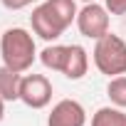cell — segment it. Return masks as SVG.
<instances>
[{
	"label": "cell",
	"mask_w": 126,
	"mask_h": 126,
	"mask_svg": "<svg viewBox=\"0 0 126 126\" xmlns=\"http://www.w3.org/2000/svg\"><path fill=\"white\" fill-rule=\"evenodd\" d=\"M106 96L111 99L114 106L126 109V77H124V74L111 77V82H109V87H106Z\"/></svg>",
	"instance_id": "12"
},
{
	"label": "cell",
	"mask_w": 126,
	"mask_h": 126,
	"mask_svg": "<svg viewBox=\"0 0 126 126\" xmlns=\"http://www.w3.org/2000/svg\"><path fill=\"white\" fill-rule=\"evenodd\" d=\"M45 5L57 15V20L64 27H69L77 20V5H74V0H45Z\"/></svg>",
	"instance_id": "11"
},
{
	"label": "cell",
	"mask_w": 126,
	"mask_h": 126,
	"mask_svg": "<svg viewBox=\"0 0 126 126\" xmlns=\"http://www.w3.org/2000/svg\"><path fill=\"white\" fill-rule=\"evenodd\" d=\"M52 99V84L45 74H27L20 82V101L30 109H45Z\"/></svg>",
	"instance_id": "4"
},
{
	"label": "cell",
	"mask_w": 126,
	"mask_h": 126,
	"mask_svg": "<svg viewBox=\"0 0 126 126\" xmlns=\"http://www.w3.org/2000/svg\"><path fill=\"white\" fill-rule=\"evenodd\" d=\"M30 22H32V32H35L37 37H42L45 42H52V40L62 37V32L67 30L64 25L57 20V15H54L45 3H42V5H37V8L32 10Z\"/></svg>",
	"instance_id": "5"
},
{
	"label": "cell",
	"mask_w": 126,
	"mask_h": 126,
	"mask_svg": "<svg viewBox=\"0 0 126 126\" xmlns=\"http://www.w3.org/2000/svg\"><path fill=\"white\" fill-rule=\"evenodd\" d=\"M84 3H94V0H84Z\"/></svg>",
	"instance_id": "16"
},
{
	"label": "cell",
	"mask_w": 126,
	"mask_h": 126,
	"mask_svg": "<svg viewBox=\"0 0 126 126\" xmlns=\"http://www.w3.org/2000/svg\"><path fill=\"white\" fill-rule=\"evenodd\" d=\"M20 82H22V72H15L5 64L0 67V96L5 101L20 99Z\"/></svg>",
	"instance_id": "8"
},
{
	"label": "cell",
	"mask_w": 126,
	"mask_h": 126,
	"mask_svg": "<svg viewBox=\"0 0 126 126\" xmlns=\"http://www.w3.org/2000/svg\"><path fill=\"white\" fill-rule=\"evenodd\" d=\"M94 64L106 77L126 74V42L114 32L99 37L94 45Z\"/></svg>",
	"instance_id": "2"
},
{
	"label": "cell",
	"mask_w": 126,
	"mask_h": 126,
	"mask_svg": "<svg viewBox=\"0 0 126 126\" xmlns=\"http://www.w3.org/2000/svg\"><path fill=\"white\" fill-rule=\"evenodd\" d=\"M67 52H69L67 45H47V47L42 49L40 59H42V64H45L47 69L62 72V69H64V62H67Z\"/></svg>",
	"instance_id": "9"
},
{
	"label": "cell",
	"mask_w": 126,
	"mask_h": 126,
	"mask_svg": "<svg viewBox=\"0 0 126 126\" xmlns=\"http://www.w3.org/2000/svg\"><path fill=\"white\" fill-rule=\"evenodd\" d=\"M92 126H126V111L119 106H101L92 116Z\"/></svg>",
	"instance_id": "10"
},
{
	"label": "cell",
	"mask_w": 126,
	"mask_h": 126,
	"mask_svg": "<svg viewBox=\"0 0 126 126\" xmlns=\"http://www.w3.org/2000/svg\"><path fill=\"white\" fill-rule=\"evenodd\" d=\"M0 3H3L8 10H22V8H27L32 0H0Z\"/></svg>",
	"instance_id": "14"
},
{
	"label": "cell",
	"mask_w": 126,
	"mask_h": 126,
	"mask_svg": "<svg viewBox=\"0 0 126 126\" xmlns=\"http://www.w3.org/2000/svg\"><path fill=\"white\" fill-rule=\"evenodd\" d=\"M84 124H87V111L74 99L57 101L47 119V126H84Z\"/></svg>",
	"instance_id": "6"
},
{
	"label": "cell",
	"mask_w": 126,
	"mask_h": 126,
	"mask_svg": "<svg viewBox=\"0 0 126 126\" xmlns=\"http://www.w3.org/2000/svg\"><path fill=\"white\" fill-rule=\"evenodd\" d=\"M67 47H69V52H67V62H64L62 74L67 79H82L89 69V54L82 45H67Z\"/></svg>",
	"instance_id": "7"
},
{
	"label": "cell",
	"mask_w": 126,
	"mask_h": 126,
	"mask_svg": "<svg viewBox=\"0 0 126 126\" xmlns=\"http://www.w3.org/2000/svg\"><path fill=\"white\" fill-rule=\"evenodd\" d=\"M77 27L84 37L89 40H99L109 32V10L104 5L96 3H87L79 13H77Z\"/></svg>",
	"instance_id": "3"
},
{
	"label": "cell",
	"mask_w": 126,
	"mask_h": 126,
	"mask_svg": "<svg viewBox=\"0 0 126 126\" xmlns=\"http://www.w3.org/2000/svg\"><path fill=\"white\" fill-rule=\"evenodd\" d=\"M32 3H35V0H32Z\"/></svg>",
	"instance_id": "17"
},
{
	"label": "cell",
	"mask_w": 126,
	"mask_h": 126,
	"mask_svg": "<svg viewBox=\"0 0 126 126\" xmlns=\"http://www.w3.org/2000/svg\"><path fill=\"white\" fill-rule=\"evenodd\" d=\"M104 8L111 13V15H126V0H104Z\"/></svg>",
	"instance_id": "13"
},
{
	"label": "cell",
	"mask_w": 126,
	"mask_h": 126,
	"mask_svg": "<svg viewBox=\"0 0 126 126\" xmlns=\"http://www.w3.org/2000/svg\"><path fill=\"white\" fill-rule=\"evenodd\" d=\"M3 116H5V99L0 96V121H3Z\"/></svg>",
	"instance_id": "15"
},
{
	"label": "cell",
	"mask_w": 126,
	"mask_h": 126,
	"mask_svg": "<svg viewBox=\"0 0 126 126\" xmlns=\"http://www.w3.org/2000/svg\"><path fill=\"white\" fill-rule=\"evenodd\" d=\"M0 54L3 64L15 72H27L35 62V40L22 27H10L0 37Z\"/></svg>",
	"instance_id": "1"
}]
</instances>
